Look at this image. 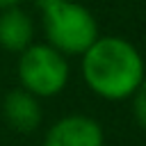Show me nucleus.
Returning a JSON list of instances; mask_svg holds the SVG:
<instances>
[{"mask_svg":"<svg viewBox=\"0 0 146 146\" xmlns=\"http://www.w3.org/2000/svg\"><path fill=\"white\" fill-rule=\"evenodd\" d=\"M82 78L105 100H123L144 82L139 50L121 36H98L82 52Z\"/></svg>","mask_w":146,"mask_h":146,"instance_id":"nucleus-1","label":"nucleus"},{"mask_svg":"<svg viewBox=\"0 0 146 146\" xmlns=\"http://www.w3.org/2000/svg\"><path fill=\"white\" fill-rule=\"evenodd\" d=\"M34 36V23L32 18L21 9H2L0 14V46L11 52H23Z\"/></svg>","mask_w":146,"mask_h":146,"instance_id":"nucleus-6","label":"nucleus"},{"mask_svg":"<svg viewBox=\"0 0 146 146\" xmlns=\"http://www.w3.org/2000/svg\"><path fill=\"white\" fill-rule=\"evenodd\" d=\"M132 114H135V121L146 130V80L132 94Z\"/></svg>","mask_w":146,"mask_h":146,"instance_id":"nucleus-7","label":"nucleus"},{"mask_svg":"<svg viewBox=\"0 0 146 146\" xmlns=\"http://www.w3.org/2000/svg\"><path fill=\"white\" fill-rule=\"evenodd\" d=\"M5 121L18 132H32L41 123V107L36 96L25 89H11L2 100Z\"/></svg>","mask_w":146,"mask_h":146,"instance_id":"nucleus-5","label":"nucleus"},{"mask_svg":"<svg viewBox=\"0 0 146 146\" xmlns=\"http://www.w3.org/2000/svg\"><path fill=\"white\" fill-rule=\"evenodd\" d=\"M43 32L48 46L62 55H82L96 39L98 25L91 11L71 0H57L55 5L41 9Z\"/></svg>","mask_w":146,"mask_h":146,"instance_id":"nucleus-2","label":"nucleus"},{"mask_svg":"<svg viewBox=\"0 0 146 146\" xmlns=\"http://www.w3.org/2000/svg\"><path fill=\"white\" fill-rule=\"evenodd\" d=\"M103 128L96 119L71 114L52 123L43 137V146H103Z\"/></svg>","mask_w":146,"mask_h":146,"instance_id":"nucleus-4","label":"nucleus"},{"mask_svg":"<svg viewBox=\"0 0 146 146\" xmlns=\"http://www.w3.org/2000/svg\"><path fill=\"white\" fill-rule=\"evenodd\" d=\"M57 0H36V7L39 9H46V7H50V5H55Z\"/></svg>","mask_w":146,"mask_h":146,"instance_id":"nucleus-9","label":"nucleus"},{"mask_svg":"<svg viewBox=\"0 0 146 146\" xmlns=\"http://www.w3.org/2000/svg\"><path fill=\"white\" fill-rule=\"evenodd\" d=\"M23 0H0V9H11V7H18Z\"/></svg>","mask_w":146,"mask_h":146,"instance_id":"nucleus-8","label":"nucleus"},{"mask_svg":"<svg viewBox=\"0 0 146 146\" xmlns=\"http://www.w3.org/2000/svg\"><path fill=\"white\" fill-rule=\"evenodd\" d=\"M18 78L36 98L57 96L68 82V62L48 43H30L18 57Z\"/></svg>","mask_w":146,"mask_h":146,"instance_id":"nucleus-3","label":"nucleus"}]
</instances>
